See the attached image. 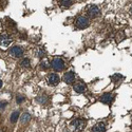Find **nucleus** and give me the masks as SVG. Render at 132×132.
Segmentation results:
<instances>
[{
	"instance_id": "19",
	"label": "nucleus",
	"mask_w": 132,
	"mask_h": 132,
	"mask_svg": "<svg viewBox=\"0 0 132 132\" xmlns=\"http://www.w3.org/2000/svg\"><path fill=\"white\" fill-rule=\"evenodd\" d=\"M7 5V0H0V11H2Z\"/></svg>"
},
{
	"instance_id": "1",
	"label": "nucleus",
	"mask_w": 132,
	"mask_h": 132,
	"mask_svg": "<svg viewBox=\"0 0 132 132\" xmlns=\"http://www.w3.org/2000/svg\"><path fill=\"white\" fill-rule=\"evenodd\" d=\"M70 125L75 129V131H82L87 125V122L82 118H76L72 120Z\"/></svg>"
},
{
	"instance_id": "10",
	"label": "nucleus",
	"mask_w": 132,
	"mask_h": 132,
	"mask_svg": "<svg viewBox=\"0 0 132 132\" xmlns=\"http://www.w3.org/2000/svg\"><path fill=\"white\" fill-rule=\"evenodd\" d=\"M86 90H87V86L82 82H77L74 86V91L77 93H84L86 92Z\"/></svg>"
},
{
	"instance_id": "24",
	"label": "nucleus",
	"mask_w": 132,
	"mask_h": 132,
	"mask_svg": "<svg viewBox=\"0 0 132 132\" xmlns=\"http://www.w3.org/2000/svg\"><path fill=\"white\" fill-rule=\"evenodd\" d=\"M1 87H2V80L0 79V88H1Z\"/></svg>"
},
{
	"instance_id": "11",
	"label": "nucleus",
	"mask_w": 132,
	"mask_h": 132,
	"mask_svg": "<svg viewBox=\"0 0 132 132\" xmlns=\"http://www.w3.org/2000/svg\"><path fill=\"white\" fill-rule=\"evenodd\" d=\"M92 132H106V126L104 123H97L91 130Z\"/></svg>"
},
{
	"instance_id": "9",
	"label": "nucleus",
	"mask_w": 132,
	"mask_h": 132,
	"mask_svg": "<svg viewBox=\"0 0 132 132\" xmlns=\"http://www.w3.org/2000/svg\"><path fill=\"white\" fill-rule=\"evenodd\" d=\"M59 80H60V78H59V76L57 74H51L48 77V82L51 86H56L59 82Z\"/></svg>"
},
{
	"instance_id": "25",
	"label": "nucleus",
	"mask_w": 132,
	"mask_h": 132,
	"mask_svg": "<svg viewBox=\"0 0 132 132\" xmlns=\"http://www.w3.org/2000/svg\"><path fill=\"white\" fill-rule=\"evenodd\" d=\"M130 13H131V14H132V7H131V9H130Z\"/></svg>"
},
{
	"instance_id": "22",
	"label": "nucleus",
	"mask_w": 132,
	"mask_h": 132,
	"mask_svg": "<svg viewBox=\"0 0 132 132\" xmlns=\"http://www.w3.org/2000/svg\"><path fill=\"white\" fill-rule=\"evenodd\" d=\"M7 105V102H0V109L3 110Z\"/></svg>"
},
{
	"instance_id": "18",
	"label": "nucleus",
	"mask_w": 132,
	"mask_h": 132,
	"mask_svg": "<svg viewBox=\"0 0 132 132\" xmlns=\"http://www.w3.org/2000/svg\"><path fill=\"white\" fill-rule=\"evenodd\" d=\"M36 100H37V102L40 103V104H46L47 101H48V98H47L46 95H40V96H38V97L36 98Z\"/></svg>"
},
{
	"instance_id": "7",
	"label": "nucleus",
	"mask_w": 132,
	"mask_h": 132,
	"mask_svg": "<svg viewBox=\"0 0 132 132\" xmlns=\"http://www.w3.org/2000/svg\"><path fill=\"white\" fill-rule=\"evenodd\" d=\"M113 98H114L113 94H111V93H105V94H103L101 96V102L103 104L109 105V104H111L113 102Z\"/></svg>"
},
{
	"instance_id": "6",
	"label": "nucleus",
	"mask_w": 132,
	"mask_h": 132,
	"mask_svg": "<svg viewBox=\"0 0 132 132\" xmlns=\"http://www.w3.org/2000/svg\"><path fill=\"white\" fill-rule=\"evenodd\" d=\"M10 54H11V56L12 57H20V56H22V54H23V50L21 49L20 47H13V48H11L10 50Z\"/></svg>"
},
{
	"instance_id": "23",
	"label": "nucleus",
	"mask_w": 132,
	"mask_h": 132,
	"mask_svg": "<svg viewBox=\"0 0 132 132\" xmlns=\"http://www.w3.org/2000/svg\"><path fill=\"white\" fill-rule=\"evenodd\" d=\"M39 57H45V52L40 51V53H39Z\"/></svg>"
},
{
	"instance_id": "3",
	"label": "nucleus",
	"mask_w": 132,
	"mask_h": 132,
	"mask_svg": "<svg viewBox=\"0 0 132 132\" xmlns=\"http://www.w3.org/2000/svg\"><path fill=\"white\" fill-rule=\"evenodd\" d=\"M51 67L53 68V70L57 71V72H58V71H62L63 68H64V62H63V60H62L61 58L56 57V58H54V59L52 60Z\"/></svg>"
},
{
	"instance_id": "12",
	"label": "nucleus",
	"mask_w": 132,
	"mask_h": 132,
	"mask_svg": "<svg viewBox=\"0 0 132 132\" xmlns=\"http://www.w3.org/2000/svg\"><path fill=\"white\" fill-rule=\"evenodd\" d=\"M30 120H31V115L29 113H23L21 115V118H20L21 124H28Z\"/></svg>"
},
{
	"instance_id": "14",
	"label": "nucleus",
	"mask_w": 132,
	"mask_h": 132,
	"mask_svg": "<svg viewBox=\"0 0 132 132\" xmlns=\"http://www.w3.org/2000/svg\"><path fill=\"white\" fill-rule=\"evenodd\" d=\"M19 118V112L18 111H15V112H13L12 113V115H11V117H10V120L12 123H17V119Z\"/></svg>"
},
{
	"instance_id": "2",
	"label": "nucleus",
	"mask_w": 132,
	"mask_h": 132,
	"mask_svg": "<svg viewBox=\"0 0 132 132\" xmlns=\"http://www.w3.org/2000/svg\"><path fill=\"white\" fill-rule=\"evenodd\" d=\"M89 23H90L89 19H88L87 17H85V16H79V17H77V19L75 20V26H76V28L80 29V30L88 28V27H89Z\"/></svg>"
},
{
	"instance_id": "5",
	"label": "nucleus",
	"mask_w": 132,
	"mask_h": 132,
	"mask_svg": "<svg viewBox=\"0 0 132 132\" xmlns=\"http://www.w3.org/2000/svg\"><path fill=\"white\" fill-rule=\"evenodd\" d=\"M88 15H89L91 18H96L101 15V10L98 6L96 5H92L89 10H88Z\"/></svg>"
},
{
	"instance_id": "21",
	"label": "nucleus",
	"mask_w": 132,
	"mask_h": 132,
	"mask_svg": "<svg viewBox=\"0 0 132 132\" xmlns=\"http://www.w3.org/2000/svg\"><path fill=\"white\" fill-rule=\"evenodd\" d=\"M40 65H41V69H43V70H47L50 65L48 64V62H46V61H43V62H41L40 63Z\"/></svg>"
},
{
	"instance_id": "17",
	"label": "nucleus",
	"mask_w": 132,
	"mask_h": 132,
	"mask_svg": "<svg viewBox=\"0 0 132 132\" xmlns=\"http://www.w3.org/2000/svg\"><path fill=\"white\" fill-rule=\"evenodd\" d=\"M21 67H24V68H29L30 67V59L29 58H23L22 60L20 61Z\"/></svg>"
},
{
	"instance_id": "20",
	"label": "nucleus",
	"mask_w": 132,
	"mask_h": 132,
	"mask_svg": "<svg viewBox=\"0 0 132 132\" xmlns=\"http://www.w3.org/2000/svg\"><path fill=\"white\" fill-rule=\"evenodd\" d=\"M16 101H17V103L18 104H21L22 102H24L26 101V97H23V96H17V98H16Z\"/></svg>"
},
{
	"instance_id": "13",
	"label": "nucleus",
	"mask_w": 132,
	"mask_h": 132,
	"mask_svg": "<svg viewBox=\"0 0 132 132\" xmlns=\"http://www.w3.org/2000/svg\"><path fill=\"white\" fill-rule=\"evenodd\" d=\"M115 39H116V42H120L123 39H125V33H124V31H118V33L115 36Z\"/></svg>"
},
{
	"instance_id": "15",
	"label": "nucleus",
	"mask_w": 132,
	"mask_h": 132,
	"mask_svg": "<svg viewBox=\"0 0 132 132\" xmlns=\"http://www.w3.org/2000/svg\"><path fill=\"white\" fill-rule=\"evenodd\" d=\"M73 3V0H60V4L64 7H69Z\"/></svg>"
},
{
	"instance_id": "4",
	"label": "nucleus",
	"mask_w": 132,
	"mask_h": 132,
	"mask_svg": "<svg viewBox=\"0 0 132 132\" xmlns=\"http://www.w3.org/2000/svg\"><path fill=\"white\" fill-rule=\"evenodd\" d=\"M12 41H13V39L10 35H7V34L0 35V47L2 49H6L11 43H12Z\"/></svg>"
},
{
	"instance_id": "8",
	"label": "nucleus",
	"mask_w": 132,
	"mask_h": 132,
	"mask_svg": "<svg viewBox=\"0 0 132 132\" xmlns=\"http://www.w3.org/2000/svg\"><path fill=\"white\" fill-rule=\"evenodd\" d=\"M74 80H75V75H74V73H73L72 71H70V72H68V73L64 74V76H63V81H64L65 84L71 85V84L74 82Z\"/></svg>"
},
{
	"instance_id": "16",
	"label": "nucleus",
	"mask_w": 132,
	"mask_h": 132,
	"mask_svg": "<svg viewBox=\"0 0 132 132\" xmlns=\"http://www.w3.org/2000/svg\"><path fill=\"white\" fill-rule=\"evenodd\" d=\"M111 79H112V81H114V82L116 84V82H118L120 79H123V76L120 75V74H114V75L111 76Z\"/></svg>"
}]
</instances>
